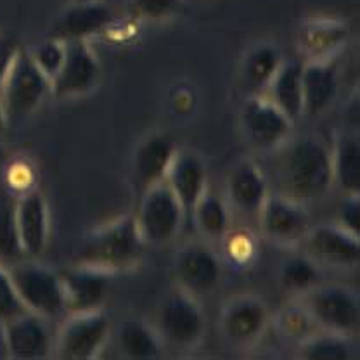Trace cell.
<instances>
[{
    "mask_svg": "<svg viewBox=\"0 0 360 360\" xmlns=\"http://www.w3.org/2000/svg\"><path fill=\"white\" fill-rule=\"evenodd\" d=\"M270 322H274L281 336L290 341H296V345L302 343L315 331H319L310 315L307 314V310L296 298L288 305H284L276 317L270 319Z\"/></svg>",
    "mask_w": 360,
    "mask_h": 360,
    "instance_id": "obj_31",
    "label": "cell"
},
{
    "mask_svg": "<svg viewBox=\"0 0 360 360\" xmlns=\"http://www.w3.org/2000/svg\"><path fill=\"white\" fill-rule=\"evenodd\" d=\"M7 125H9V120H7V115H6V110H4L2 106V101H0V135L6 132Z\"/></svg>",
    "mask_w": 360,
    "mask_h": 360,
    "instance_id": "obj_41",
    "label": "cell"
},
{
    "mask_svg": "<svg viewBox=\"0 0 360 360\" xmlns=\"http://www.w3.org/2000/svg\"><path fill=\"white\" fill-rule=\"evenodd\" d=\"M165 184L182 205L189 217L194 205L208 191V170L200 155L189 149H177L170 168L165 177Z\"/></svg>",
    "mask_w": 360,
    "mask_h": 360,
    "instance_id": "obj_21",
    "label": "cell"
},
{
    "mask_svg": "<svg viewBox=\"0 0 360 360\" xmlns=\"http://www.w3.org/2000/svg\"><path fill=\"white\" fill-rule=\"evenodd\" d=\"M59 277L65 292L66 314L103 309L110 295L112 274L75 264L70 269L61 270Z\"/></svg>",
    "mask_w": 360,
    "mask_h": 360,
    "instance_id": "obj_17",
    "label": "cell"
},
{
    "mask_svg": "<svg viewBox=\"0 0 360 360\" xmlns=\"http://www.w3.org/2000/svg\"><path fill=\"white\" fill-rule=\"evenodd\" d=\"M260 232L265 239L277 246H300L310 224L307 206L277 193H270L257 213Z\"/></svg>",
    "mask_w": 360,
    "mask_h": 360,
    "instance_id": "obj_12",
    "label": "cell"
},
{
    "mask_svg": "<svg viewBox=\"0 0 360 360\" xmlns=\"http://www.w3.org/2000/svg\"><path fill=\"white\" fill-rule=\"evenodd\" d=\"M25 258L20 238H18L16 219H14V201L0 200V262L4 265Z\"/></svg>",
    "mask_w": 360,
    "mask_h": 360,
    "instance_id": "obj_32",
    "label": "cell"
},
{
    "mask_svg": "<svg viewBox=\"0 0 360 360\" xmlns=\"http://www.w3.org/2000/svg\"><path fill=\"white\" fill-rule=\"evenodd\" d=\"M115 18L110 7L101 0L90 2H71L54 22L51 25L47 37L61 42L68 40H90L99 33L108 32Z\"/></svg>",
    "mask_w": 360,
    "mask_h": 360,
    "instance_id": "obj_18",
    "label": "cell"
},
{
    "mask_svg": "<svg viewBox=\"0 0 360 360\" xmlns=\"http://www.w3.org/2000/svg\"><path fill=\"white\" fill-rule=\"evenodd\" d=\"M184 0H129L127 14L135 22H163L182 9Z\"/></svg>",
    "mask_w": 360,
    "mask_h": 360,
    "instance_id": "obj_33",
    "label": "cell"
},
{
    "mask_svg": "<svg viewBox=\"0 0 360 360\" xmlns=\"http://www.w3.org/2000/svg\"><path fill=\"white\" fill-rule=\"evenodd\" d=\"M270 312L264 300L255 295H239L229 300L220 312V331L238 347L257 343L270 324Z\"/></svg>",
    "mask_w": 360,
    "mask_h": 360,
    "instance_id": "obj_14",
    "label": "cell"
},
{
    "mask_svg": "<svg viewBox=\"0 0 360 360\" xmlns=\"http://www.w3.org/2000/svg\"><path fill=\"white\" fill-rule=\"evenodd\" d=\"M239 125L251 148L272 153L291 137L295 123L265 94H253L241 106Z\"/></svg>",
    "mask_w": 360,
    "mask_h": 360,
    "instance_id": "obj_9",
    "label": "cell"
},
{
    "mask_svg": "<svg viewBox=\"0 0 360 360\" xmlns=\"http://www.w3.org/2000/svg\"><path fill=\"white\" fill-rule=\"evenodd\" d=\"M116 347L125 359L151 360L160 355L163 343L153 324L141 319H125L116 329Z\"/></svg>",
    "mask_w": 360,
    "mask_h": 360,
    "instance_id": "obj_27",
    "label": "cell"
},
{
    "mask_svg": "<svg viewBox=\"0 0 360 360\" xmlns=\"http://www.w3.org/2000/svg\"><path fill=\"white\" fill-rule=\"evenodd\" d=\"M302 70L303 61L284 59L264 92L292 123L303 118Z\"/></svg>",
    "mask_w": 360,
    "mask_h": 360,
    "instance_id": "obj_24",
    "label": "cell"
},
{
    "mask_svg": "<svg viewBox=\"0 0 360 360\" xmlns=\"http://www.w3.org/2000/svg\"><path fill=\"white\" fill-rule=\"evenodd\" d=\"M303 118H317L335 104L340 89V75L335 59L303 61Z\"/></svg>",
    "mask_w": 360,
    "mask_h": 360,
    "instance_id": "obj_23",
    "label": "cell"
},
{
    "mask_svg": "<svg viewBox=\"0 0 360 360\" xmlns=\"http://www.w3.org/2000/svg\"><path fill=\"white\" fill-rule=\"evenodd\" d=\"M73 2H90V0H73Z\"/></svg>",
    "mask_w": 360,
    "mask_h": 360,
    "instance_id": "obj_42",
    "label": "cell"
},
{
    "mask_svg": "<svg viewBox=\"0 0 360 360\" xmlns=\"http://www.w3.org/2000/svg\"><path fill=\"white\" fill-rule=\"evenodd\" d=\"M225 194L232 208L245 215H257L270 194L267 174L253 160H243L232 167L225 182Z\"/></svg>",
    "mask_w": 360,
    "mask_h": 360,
    "instance_id": "obj_22",
    "label": "cell"
},
{
    "mask_svg": "<svg viewBox=\"0 0 360 360\" xmlns=\"http://www.w3.org/2000/svg\"><path fill=\"white\" fill-rule=\"evenodd\" d=\"M6 355L16 360H42L52 357L54 335L49 321L32 312H22L4 324Z\"/></svg>",
    "mask_w": 360,
    "mask_h": 360,
    "instance_id": "obj_15",
    "label": "cell"
},
{
    "mask_svg": "<svg viewBox=\"0 0 360 360\" xmlns=\"http://www.w3.org/2000/svg\"><path fill=\"white\" fill-rule=\"evenodd\" d=\"M321 269L303 251L290 255L279 267V283L284 290L298 296L321 283Z\"/></svg>",
    "mask_w": 360,
    "mask_h": 360,
    "instance_id": "obj_30",
    "label": "cell"
},
{
    "mask_svg": "<svg viewBox=\"0 0 360 360\" xmlns=\"http://www.w3.org/2000/svg\"><path fill=\"white\" fill-rule=\"evenodd\" d=\"M284 61L279 49L272 44H257L246 52L241 63L239 80L248 96L264 94L267 85Z\"/></svg>",
    "mask_w": 360,
    "mask_h": 360,
    "instance_id": "obj_26",
    "label": "cell"
},
{
    "mask_svg": "<svg viewBox=\"0 0 360 360\" xmlns=\"http://www.w3.org/2000/svg\"><path fill=\"white\" fill-rule=\"evenodd\" d=\"M111 336V322L103 309L68 314L54 335L52 357L61 360H92L101 355Z\"/></svg>",
    "mask_w": 360,
    "mask_h": 360,
    "instance_id": "obj_8",
    "label": "cell"
},
{
    "mask_svg": "<svg viewBox=\"0 0 360 360\" xmlns=\"http://www.w3.org/2000/svg\"><path fill=\"white\" fill-rule=\"evenodd\" d=\"M47 96H51V80L33 63L28 49L21 47L0 84V101L9 123L32 116Z\"/></svg>",
    "mask_w": 360,
    "mask_h": 360,
    "instance_id": "obj_6",
    "label": "cell"
},
{
    "mask_svg": "<svg viewBox=\"0 0 360 360\" xmlns=\"http://www.w3.org/2000/svg\"><path fill=\"white\" fill-rule=\"evenodd\" d=\"M101 73V63L89 40H68L61 68L51 80V96L63 101L89 96L99 85Z\"/></svg>",
    "mask_w": 360,
    "mask_h": 360,
    "instance_id": "obj_10",
    "label": "cell"
},
{
    "mask_svg": "<svg viewBox=\"0 0 360 360\" xmlns=\"http://www.w3.org/2000/svg\"><path fill=\"white\" fill-rule=\"evenodd\" d=\"M198 234L206 243H220L231 231V210L219 194L206 191L191 212Z\"/></svg>",
    "mask_w": 360,
    "mask_h": 360,
    "instance_id": "obj_28",
    "label": "cell"
},
{
    "mask_svg": "<svg viewBox=\"0 0 360 360\" xmlns=\"http://www.w3.org/2000/svg\"><path fill=\"white\" fill-rule=\"evenodd\" d=\"M333 186L343 194H360V135L345 130L336 135L331 146Z\"/></svg>",
    "mask_w": 360,
    "mask_h": 360,
    "instance_id": "obj_25",
    "label": "cell"
},
{
    "mask_svg": "<svg viewBox=\"0 0 360 360\" xmlns=\"http://www.w3.org/2000/svg\"><path fill=\"white\" fill-rule=\"evenodd\" d=\"M298 359L307 360H350L354 359L352 338L335 335L329 331H315L298 343Z\"/></svg>",
    "mask_w": 360,
    "mask_h": 360,
    "instance_id": "obj_29",
    "label": "cell"
},
{
    "mask_svg": "<svg viewBox=\"0 0 360 360\" xmlns=\"http://www.w3.org/2000/svg\"><path fill=\"white\" fill-rule=\"evenodd\" d=\"M350 37V26L343 20L328 16L309 18L298 30L300 54L303 61H322L335 59L340 49Z\"/></svg>",
    "mask_w": 360,
    "mask_h": 360,
    "instance_id": "obj_20",
    "label": "cell"
},
{
    "mask_svg": "<svg viewBox=\"0 0 360 360\" xmlns=\"http://www.w3.org/2000/svg\"><path fill=\"white\" fill-rule=\"evenodd\" d=\"M18 238L25 258H39L49 243L51 219L49 206L39 189H28L18 194L14 200Z\"/></svg>",
    "mask_w": 360,
    "mask_h": 360,
    "instance_id": "obj_16",
    "label": "cell"
},
{
    "mask_svg": "<svg viewBox=\"0 0 360 360\" xmlns=\"http://www.w3.org/2000/svg\"><path fill=\"white\" fill-rule=\"evenodd\" d=\"M0 359H7L6 355V333H4V322L0 321Z\"/></svg>",
    "mask_w": 360,
    "mask_h": 360,
    "instance_id": "obj_40",
    "label": "cell"
},
{
    "mask_svg": "<svg viewBox=\"0 0 360 360\" xmlns=\"http://www.w3.org/2000/svg\"><path fill=\"white\" fill-rule=\"evenodd\" d=\"M22 307L45 321H56L66 314L65 292L59 272L40 264L37 258H21L6 265Z\"/></svg>",
    "mask_w": 360,
    "mask_h": 360,
    "instance_id": "obj_3",
    "label": "cell"
},
{
    "mask_svg": "<svg viewBox=\"0 0 360 360\" xmlns=\"http://www.w3.org/2000/svg\"><path fill=\"white\" fill-rule=\"evenodd\" d=\"M220 243L224 245L229 264L236 265V267H246L257 255V243H255L253 236L245 231H229Z\"/></svg>",
    "mask_w": 360,
    "mask_h": 360,
    "instance_id": "obj_35",
    "label": "cell"
},
{
    "mask_svg": "<svg viewBox=\"0 0 360 360\" xmlns=\"http://www.w3.org/2000/svg\"><path fill=\"white\" fill-rule=\"evenodd\" d=\"M32 168H26V167H20V165H14L11 167L9 175H7V180H9V186L13 189H16V196L18 194L25 193V191L33 189L32 186Z\"/></svg>",
    "mask_w": 360,
    "mask_h": 360,
    "instance_id": "obj_39",
    "label": "cell"
},
{
    "mask_svg": "<svg viewBox=\"0 0 360 360\" xmlns=\"http://www.w3.org/2000/svg\"><path fill=\"white\" fill-rule=\"evenodd\" d=\"M21 42L16 35L9 32H0V84L6 78L7 71L13 66L18 52L21 51Z\"/></svg>",
    "mask_w": 360,
    "mask_h": 360,
    "instance_id": "obj_38",
    "label": "cell"
},
{
    "mask_svg": "<svg viewBox=\"0 0 360 360\" xmlns=\"http://www.w3.org/2000/svg\"><path fill=\"white\" fill-rule=\"evenodd\" d=\"M22 312H26V309L18 296L7 267L0 262V321L6 324Z\"/></svg>",
    "mask_w": 360,
    "mask_h": 360,
    "instance_id": "obj_36",
    "label": "cell"
},
{
    "mask_svg": "<svg viewBox=\"0 0 360 360\" xmlns=\"http://www.w3.org/2000/svg\"><path fill=\"white\" fill-rule=\"evenodd\" d=\"M222 272V260L208 243H187L175 253V283L180 290L196 296L198 300L212 295L219 288Z\"/></svg>",
    "mask_w": 360,
    "mask_h": 360,
    "instance_id": "obj_11",
    "label": "cell"
},
{
    "mask_svg": "<svg viewBox=\"0 0 360 360\" xmlns=\"http://www.w3.org/2000/svg\"><path fill=\"white\" fill-rule=\"evenodd\" d=\"M317 329L341 336H355L360 326V302L354 290L341 284H322L295 296Z\"/></svg>",
    "mask_w": 360,
    "mask_h": 360,
    "instance_id": "obj_4",
    "label": "cell"
},
{
    "mask_svg": "<svg viewBox=\"0 0 360 360\" xmlns=\"http://www.w3.org/2000/svg\"><path fill=\"white\" fill-rule=\"evenodd\" d=\"M153 326L163 345L177 350H191L205 338L206 317L200 300L175 286L158 307Z\"/></svg>",
    "mask_w": 360,
    "mask_h": 360,
    "instance_id": "obj_5",
    "label": "cell"
},
{
    "mask_svg": "<svg viewBox=\"0 0 360 360\" xmlns=\"http://www.w3.org/2000/svg\"><path fill=\"white\" fill-rule=\"evenodd\" d=\"M300 246L319 267L350 270L360 264V236L350 234L338 224L312 225Z\"/></svg>",
    "mask_w": 360,
    "mask_h": 360,
    "instance_id": "obj_13",
    "label": "cell"
},
{
    "mask_svg": "<svg viewBox=\"0 0 360 360\" xmlns=\"http://www.w3.org/2000/svg\"><path fill=\"white\" fill-rule=\"evenodd\" d=\"M177 149L174 139L163 132L149 134L139 142L132 156V182L139 194L165 182Z\"/></svg>",
    "mask_w": 360,
    "mask_h": 360,
    "instance_id": "obj_19",
    "label": "cell"
},
{
    "mask_svg": "<svg viewBox=\"0 0 360 360\" xmlns=\"http://www.w3.org/2000/svg\"><path fill=\"white\" fill-rule=\"evenodd\" d=\"M28 52L32 56L33 63L39 66V70L42 71L49 80H52L59 71V68H61L63 59H65V42L47 37L44 42H39L33 45V47H30Z\"/></svg>",
    "mask_w": 360,
    "mask_h": 360,
    "instance_id": "obj_34",
    "label": "cell"
},
{
    "mask_svg": "<svg viewBox=\"0 0 360 360\" xmlns=\"http://www.w3.org/2000/svg\"><path fill=\"white\" fill-rule=\"evenodd\" d=\"M274 193L310 205L333 187L331 148L315 135H296L272 153Z\"/></svg>",
    "mask_w": 360,
    "mask_h": 360,
    "instance_id": "obj_1",
    "label": "cell"
},
{
    "mask_svg": "<svg viewBox=\"0 0 360 360\" xmlns=\"http://www.w3.org/2000/svg\"><path fill=\"white\" fill-rule=\"evenodd\" d=\"M144 248L146 243L139 234L134 215H123L85 236L78 246L75 264L115 276L139 265Z\"/></svg>",
    "mask_w": 360,
    "mask_h": 360,
    "instance_id": "obj_2",
    "label": "cell"
},
{
    "mask_svg": "<svg viewBox=\"0 0 360 360\" xmlns=\"http://www.w3.org/2000/svg\"><path fill=\"white\" fill-rule=\"evenodd\" d=\"M350 234L360 236V194H345L338 206L336 222Z\"/></svg>",
    "mask_w": 360,
    "mask_h": 360,
    "instance_id": "obj_37",
    "label": "cell"
},
{
    "mask_svg": "<svg viewBox=\"0 0 360 360\" xmlns=\"http://www.w3.org/2000/svg\"><path fill=\"white\" fill-rule=\"evenodd\" d=\"M134 219L146 246H167L179 238L187 215L165 182L144 191Z\"/></svg>",
    "mask_w": 360,
    "mask_h": 360,
    "instance_id": "obj_7",
    "label": "cell"
}]
</instances>
